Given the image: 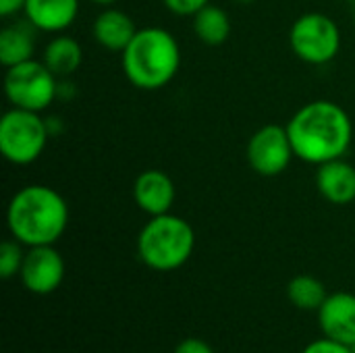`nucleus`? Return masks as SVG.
Here are the masks:
<instances>
[{"label":"nucleus","instance_id":"obj_1","mask_svg":"<svg viewBox=\"0 0 355 353\" xmlns=\"http://www.w3.org/2000/svg\"><path fill=\"white\" fill-rule=\"evenodd\" d=\"M285 127L295 156L314 166L345 158L354 141L352 117L333 100H314L304 104Z\"/></svg>","mask_w":355,"mask_h":353},{"label":"nucleus","instance_id":"obj_2","mask_svg":"<svg viewBox=\"0 0 355 353\" xmlns=\"http://www.w3.org/2000/svg\"><path fill=\"white\" fill-rule=\"evenodd\" d=\"M6 227L25 248L54 246L69 227V204L48 185H25L8 202Z\"/></svg>","mask_w":355,"mask_h":353},{"label":"nucleus","instance_id":"obj_3","mask_svg":"<svg viewBox=\"0 0 355 353\" xmlns=\"http://www.w3.org/2000/svg\"><path fill=\"white\" fill-rule=\"evenodd\" d=\"M127 81L146 92L166 87L181 69V46L164 27L137 29L131 44L121 52Z\"/></svg>","mask_w":355,"mask_h":353},{"label":"nucleus","instance_id":"obj_4","mask_svg":"<svg viewBox=\"0 0 355 353\" xmlns=\"http://www.w3.org/2000/svg\"><path fill=\"white\" fill-rule=\"evenodd\" d=\"M196 248L193 227L177 214L150 216L137 235L139 260L156 273H173L187 264Z\"/></svg>","mask_w":355,"mask_h":353},{"label":"nucleus","instance_id":"obj_5","mask_svg":"<svg viewBox=\"0 0 355 353\" xmlns=\"http://www.w3.org/2000/svg\"><path fill=\"white\" fill-rule=\"evenodd\" d=\"M50 125L40 112L10 106L0 119V152L15 166L35 162L50 139Z\"/></svg>","mask_w":355,"mask_h":353},{"label":"nucleus","instance_id":"obj_6","mask_svg":"<svg viewBox=\"0 0 355 353\" xmlns=\"http://www.w3.org/2000/svg\"><path fill=\"white\" fill-rule=\"evenodd\" d=\"M58 77L44 60H25L8 67L4 75V96L15 108L42 112L58 98Z\"/></svg>","mask_w":355,"mask_h":353},{"label":"nucleus","instance_id":"obj_7","mask_svg":"<svg viewBox=\"0 0 355 353\" xmlns=\"http://www.w3.org/2000/svg\"><path fill=\"white\" fill-rule=\"evenodd\" d=\"M291 52L306 64H327L341 50V29L324 12H306L297 17L289 31Z\"/></svg>","mask_w":355,"mask_h":353},{"label":"nucleus","instance_id":"obj_8","mask_svg":"<svg viewBox=\"0 0 355 353\" xmlns=\"http://www.w3.org/2000/svg\"><path fill=\"white\" fill-rule=\"evenodd\" d=\"M248 162L254 173L262 177H277L287 171L295 152L287 127L268 123L260 127L248 141Z\"/></svg>","mask_w":355,"mask_h":353},{"label":"nucleus","instance_id":"obj_9","mask_svg":"<svg viewBox=\"0 0 355 353\" xmlns=\"http://www.w3.org/2000/svg\"><path fill=\"white\" fill-rule=\"evenodd\" d=\"M64 260L54 246L27 248L19 273L23 287L33 295H50L64 281Z\"/></svg>","mask_w":355,"mask_h":353},{"label":"nucleus","instance_id":"obj_10","mask_svg":"<svg viewBox=\"0 0 355 353\" xmlns=\"http://www.w3.org/2000/svg\"><path fill=\"white\" fill-rule=\"evenodd\" d=\"M175 196L177 189L173 179L160 169L141 171L133 183V200L137 208L148 216H160L171 212Z\"/></svg>","mask_w":355,"mask_h":353},{"label":"nucleus","instance_id":"obj_11","mask_svg":"<svg viewBox=\"0 0 355 353\" xmlns=\"http://www.w3.org/2000/svg\"><path fill=\"white\" fill-rule=\"evenodd\" d=\"M318 325L324 337L352 345L355 341V293H331L318 310Z\"/></svg>","mask_w":355,"mask_h":353},{"label":"nucleus","instance_id":"obj_12","mask_svg":"<svg viewBox=\"0 0 355 353\" xmlns=\"http://www.w3.org/2000/svg\"><path fill=\"white\" fill-rule=\"evenodd\" d=\"M316 189L335 206L352 204L355 202V166L345 158L320 164L316 171Z\"/></svg>","mask_w":355,"mask_h":353},{"label":"nucleus","instance_id":"obj_13","mask_svg":"<svg viewBox=\"0 0 355 353\" xmlns=\"http://www.w3.org/2000/svg\"><path fill=\"white\" fill-rule=\"evenodd\" d=\"M23 15L37 31L62 33L75 23L79 0H27Z\"/></svg>","mask_w":355,"mask_h":353},{"label":"nucleus","instance_id":"obj_14","mask_svg":"<svg viewBox=\"0 0 355 353\" xmlns=\"http://www.w3.org/2000/svg\"><path fill=\"white\" fill-rule=\"evenodd\" d=\"M137 33L135 21L121 8L106 6L92 25V35L108 52H123Z\"/></svg>","mask_w":355,"mask_h":353},{"label":"nucleus","instance_id":"obj_15","mask_svg":"<svg viewBox=\"0 0 355 353\" xmlns=\"http://www.w3.org/2000/svg\"><path fill=\"white\" fill-rule=\"evenodd\" d=\"M35 27L29 21L8 23L0 31V62L4 69L33 58Z\"/></svg>","mask_w":355,"mask_h":353},{"label":"nucleus","instance_id":"obj_16","mask_svg":"<svg viewBox=\"0 0 355 353\" xmlns=\"http://www.w3.org/2000/svg\"><path fill=\"white\" fill-rule=\"evenodd\" d=\"M42 60L56 77H71L83 62V48L71 35H56L46 44Z\"/></svg>","mask_w":355,"mask_h":353},{"label":"nucleus","instance_id":"obj_17","mask_svg":"<svg viewBox=\"0 0 355 353\" xmlns=\"http://www.w3.org/2000/svg\"><path fill=\"white\" fill-rule=\"evenodd\" d=\"M191 27H193L196 37L204 42L206 46L225 44L233 29L229 12L214 4H206L200 12H196L191 17Z\"/></svg>","mask_w":355,"mask_h":353},{"label":"nucleus","instance_id":"obj_18","mask_svg":"<svg viewBox=\"0 0 355 353\" xmlns=\"http://www.w3.org/2000/svg\"><path fill=\"white\" fill-rule=\"evenodd\" d=\"M287 298L289 302L304 312H318L324 300L329 298L327 287L322 281H318L312 275H297L287 285Z\"/></svg>","mask_w":355,"mask_h":353},{"label":"nucleus","instance_id":"obj_19","mask_svg":"<svg viewBox=\"0 0 355 353\" xmlns=\"http://www.w3.org/2000/svg\"><path fill=\"white\" fill-rule=\"evenodd\" d=\"M23 260H25L23 246L17 239L4 241L0 246V277L4 281H8L15 275H19L21 273V266H23Z\"/></svg>","mask_w":355,"mask_h":353},{"label":"nucleus","instance_id":"obj_20","mask_svg":"<svg viewBox=\"0 0 355 353\" xmlns=\"http://www.w3.org/2000/svg\"><path fill=\"white\" fill-rule=\"evenodd\" d=\"M162 4L177 17H193L206 4H210V0H162Z\"/></svg>","mask_w":355,"mask_h":353},{"label":"nucleus","instance_id":"obj_21","mask_svg":"<svg viewBox=\"0 0 355 353\" xmlns=\"http://www.w3.org/2000/svg\"><path fill=\"white\" fill-rule=\"evenodd\" d=\"M302 353H352V350L345 343H339L335 339L322 337V339H316V341L308 343Z\"/></svg>","mask_w":355,"mask_h":353},{"label":"nucleus","instance_id":"obj_22","mask_svg":"<svg viewBox=\"0 0 355 353\" xmlns=\"http://www.w3.org/2000/svg\"><path fill=\"white\" fill-rule=\"evenodd\" d=\"M173 353H214V350L204 339L187 337V339H183V341L177 343V347H175Z\"/></svg>","mask_w":355,"mask_h":353},{"label":"nucleus","instance_id":"obj_23","mask_svg":"<svg viewBox=\"0 0 355 353\" xmlns=\"http://www.w3.org/2000/svg\"><path fill=\"white\" fill-rule=\"evenodd\" d=\"M25 2L27 0H0V15L4 19H8V17H12L17 12H23Z\"/></svg>","mask_w":355,"mask_h":353},{"label":"nucleus","instance_id":"obj_24","mask_svg":"<svg viewBox=\"0 0 355 353\" xmlns=\"http://www.w3.org/2000/svg\"><path fill=\"white\" fill-rule=\"evenodd\" d=\"M87 2H92V4H98V6H104V8H106V6H114L119 0H87Z\"/></svg>","mask_w":355,"mask_h":353},{"label":"nucleus","instance_id":"obj_25","mask_svg":"<svg viewBox=\"0 0 355 353\" xmlns=\"http://www.w3.org/2000/svg\"><path fill=\"white\" fill-rule=\"evenodd\" d=\"M237 4H252V2H256V0H235Z\"/></svg>","mask_w":355,"mask_h":353},{"label":"nucleus","instance_id":"obj_26","mask_svg":"<svg viewBox=\"0 0 355 353\" xmlns=\"http://www.w3.org/2000/svg\"><path fill=\"white\" fill-rule=\"evenodd\" d=\"M349 350H352V353H355V341L352 343V345H349Z\"/></svg>","mask_w":355,"mask_h":353},{"label":"nucleus","instance_id":"obj_27","mask_svg":"<svg viewBox=\"0 0 355 353\" xmlns=\"http://www.w3.org/2000/svg\"><path fill=\"white\" fill-rule=\"evenodd\" d=\"M354 21H355V12H354Z\"/></svg>","mask_w":355,"mask_h":353}]
</instances>
